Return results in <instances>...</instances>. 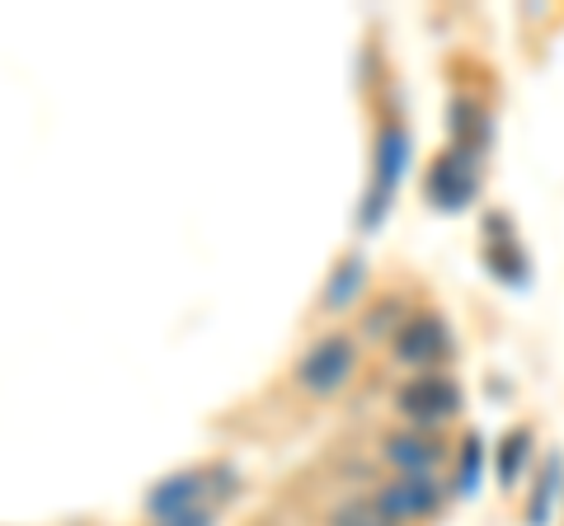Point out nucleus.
Returning a JSON list of instances; mask_svg holds the SVG:
<instances>
[{
  "label": "nucleus",
  "instance_id": "nucleus-3",
  "mask_svg": "<svg viewBox=\"0 0 564 526\" xmlns=\"http://www.w3.org/2000/svg\"><path fill=\"white\" fill-rule=\"evenodd\" d=\"M437 498H443V494H437V484L429 475H404V480L381 489L377 507L391 522H404V517H429L433 507H437Z\"/></svg>",
  "mask_w": 564,
  "mask_h": 526
},
{
  "label": "nucleus",
  "instance_id": "nucleus-10",
  "mask_svg": "<svg viewBox=\"0 0 564 526\" xmlns=\"http://www.w3.org/2000/svg\"><path fill=\"white\" fill-rule=\"evenodd\" d=\"M527 451H532V432H513V437L503 442V451H499V480H503V484H513V480L522 475Z\"/></svg>",
  "mask_w": 564,
  "mask_h": 526
},
{
  "label": "nucleus",
  "instance_id": "nucleus-1",
  "mask_svg": "<svg viewBox=\"0 0 564 526\" xmlns=\"http://www.w3.org/2000/svg\"><path fill=\"white\" fill-rule=\"evenodd\" d=\"M395 409L419 428H437L462 409V391H456V381H447V376L423 372V376H410L395 391Z\"/></svg>",
  "mask_w": 564,
  "mask_h": 526
},
{
  "label": "nucleus",
  "instance_id": "nucleus-11",
  "mask_svg": "<svg viewBox=\"0 0 564 526\" xmlns=\"http://www.w3.org/2000/svg\"><path fill=\"white\" fill-rule=\"evenodd\" d=\"M358 287H362V263H344V273L334 277V287H329V310H344Z\"/></svg>",
  "mask_w": 564,
  "mask_h": 526
},
{
  "label": "nucleus",
  "instance_id": "nucleus-2",
  "mask_svg": "<svg viewBox=\"0 0 564 526\" xmlns=\"http://www.w3.org/2000/svg\"><path fill=\"white\" fill-rule=\"evenodd\" d=\"M352 362H358V348H352V339L334 335V339H321L302 358V366H296V381H302L311 395H334L352 376Z\"/></svg>",
  "mask_w": 564,
  "mask_h": 526
},
{
  "label": "nucleus",
  "instance_id": "nucleus-13",
  "mask_svg": "<svg viewBox=\"0 0 564 526\" xmlns=\"http://www.w3.org/2000/svg\"><path fill=\"white\" fill-rule=\"evenodd\" d=\"M161 526H212V507H188L180 517H165Z\"/></svg>",
  "mask_w": 564,
  "mask_h": 526
},
{
  "label": "nucleus",
  "instance_id": "nucleus-8",
  "mask_svg": "<svg viewBox=\"0 0 564 526\" xmlns=\"http://www.w3.org/2000/svg\"><path fill=\"white\" fill-rule=\"evenodd\" d=\"M386 461L404 470V475H429L437 465V447L423 432H395V437H386Z\"/></svg>",
  "mask_w": 564,
  "mask_h": 526
},
{
  "label": "nucleus",
  "instance_id": "nucleus-5",
  "mask_svg": "<svg viewBox=\"0 0 564 526\" xmlns=\"http://www.w3.org/2000/svg\"><path fill=\"white\" fill-rule=\"evenodd\" d=\"M207 489V475L203 470H180L174 480H165V484H155L151 489V498H147V513H155V517H180V513H188V507H198V494Z\"/></svg>",
  "mask_w": 564,
  "mask_h": 526
},
{
  "label": "nucleus",
  "instance_id": "nucleus-7",
  "mask_svg": "<svg viewBox=\"0 0 564 526\" xmlns=\"http://www.w3.org/2000/svg\"><path fill=\"white\" fill-rule=\"evenodd\" d=\"M395 353L404 362H433L437 353H447V329L433 320V315H419L395 335Z\"/></svg>",
  "mask_w": 564,
  "mask_h": 526
},
{
  "label": "nucleus",
  "instance_id": "nucleus-6",
  "mask_svg": "<svg viewBox=\"0 0 564 526\" xmlns=\"http://www.w3.org/2000/svg\"><path fill=\"white\" fill-rule=\"evenodd\" d=\"M400 169H404V132H386L381 136V161H377V184H372V198H367V221H381L386 202L400 184Z\"/></svg>",
  "mask_w": 564,
  "mask_h": 526
},
{
  "label": "nucleus",
  "instance_id": "nucleus-9",
  "mask_svg": "<svg viewBox=\"0 0 564 526\" xmlns=\"http://www.w3.org/2000/svg\"><path fill=\"white\" fill-rule=\"evenodd\" d=\"M329 526H395V522L386 517L377 503H367V498H348V503L334 507Z\"/></svg>",
  "mask_w": 564,
  "mask_h": 526
},
{
  "label": "nucleus",
  "instance_id": "nucleus-4",
  "mask_svg": "<svg viewBox=\"0 0 564 526\" xmlns=\"http://www.w3.org/2000/svg\"><path fill=\"white\" fill-rule=\"evenodd\" d=\"M470 193H475V169L462 161V155H443V161L429 169V198L437 207H447V212L466 207Z\"/></svg>",
  "mask_w": 564,
  "mask_h": 526
},
{
  "label": "nucleus",
  "instance_id": "nucleus-12",
  "mask_svg": "<svg viewBox=\"0 0 564 526\" xmlns=\"http://www.w3.org/2000/svg\"><path fill=\"white\" fill-rule=\"evenodd\" d=\"M475 475H480V447L466 442V465H462V480H456V489H462V494H475Z\"/></svg>",
  "mask_w": 564,
  "mask_h": 526
}]
</instances>
